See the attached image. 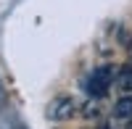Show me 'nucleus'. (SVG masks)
<instances>
[{
  "label": "nucleus",
  "instance_id": "1",
  "mask_svg": "<svg viewBox=\"0 0 132 129\" xmlns=\"http://www.w3.org/2000/svg\"><path fill=\"white\" fill-rule=\"evenodd\" d=\"M114 82H116V69L106 63V66H98L95 71H90V77L85 82V90H87V95H90L93 100H101V98L108 95Z\"/></svg>",
  "mask_w": 132,
  "mask_h": 129
},
{
  "label": "nucleus",
  "instance_id": "2",
  "mask_svg": "<svg viewBox=\"0 0 132 129\" xmlns=\"http://www.w3.org/2000/svg\"><path fill=\"white\" fill-rule=\"evenodd\" d=\"M74 113H77V105H74L71 98H66V95L56 98V100L48 105V119L50 121H69Z\"/></svg>",
  "mask_w": 132,
  "mask_h": 129
},
{
  "label": "nucleus",
  "instance_id": "3",
  "mask_svg": "<svg viewBox=\"0 0 132 129\" xmlns=\"http://www.w3.org/2000/svg\"><path fill=\"white\" fill-rule=\"evenodd\" d=\"M114 119H119V121H129L132 119V95H122L114 103Z\"/></svg>",
  "mask_w": 132,
  "mask_h": 129
},
{
  "label": "nucleus",
  "instance_id": "4",
  "mask_svg": "<svg viewBox=\"0 0 132 129\" xmlns=\"http://www.w3.org/2000/svg\"><path fill=\"white\" fill-rule=\"evenodd\" d=\"M114 84H119V90L129 92V90H132V66L119 69V71H116V82H114Z\"/></svg>",
  "mask_w": 132,
  "mask_h": 129
},
{
  "label": "nucleus",
  "instance_id": "5",
  "mask_svg": "<svg viewBox=\"0 0 132 129\" xmlns=\"http://www.w3.org/2000/svg\"><path fill=\"white\" fill-rule=\"evenodd\" d=\"M101 129H114V126H111V124H106V126H101Z\"/></svg>",
  "mask_w": 132,
  "mask_h": 129
},
{
  "label": "nucleus",
  "instance_id": "6",
  "mask_svg": "<svg viewBox=\"0 0 132 129\" xmlns=\"http://www.w3.org/2000/svg\"><path fill=\"white\" fill-rule=\"evenodd\" d=\"M129 58H132V42H129Z\"/></svg>",
  "mask_w": 132,
  "mask_h": 129
},
{
  "label": "nucleus",
  "instance_id": "7",
  "mask_svg": "<svg viewBox=\"0 0 132 129\" xmlns=\"http://www.w3.org/2000/svg\"><path fill=\"white\" fill-rule=\"evenodd\" d=\"M129 129H132V119H129Z\"/></svg>",
  "mask_w": 132,
  "mask_h": 129
}]
</instances>
